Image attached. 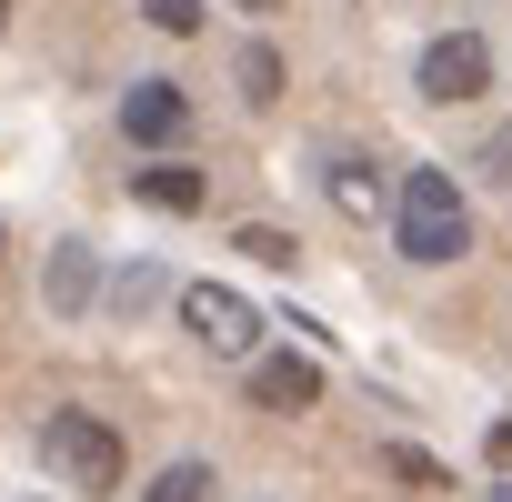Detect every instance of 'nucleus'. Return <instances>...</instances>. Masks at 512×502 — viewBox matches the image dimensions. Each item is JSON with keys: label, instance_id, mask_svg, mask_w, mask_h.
Here are the masks:
<instances>
[{"label": "nucleus", "instance_id": "nucleus-1", "mask_svg": "<svg viewBox=\"0 0 512 502\" xmlns=\"http://www.w3.org/2000/svg\"><path fill=\"white\" fill-rule=\"evenodd\" d=\"M392 231H402V251H412V262H462V251H472V211H462V181H452L442 161L402 171Z\"/></svg>", "mask_w": 512, "mask_h": 502}, {"label": "nucleus", "instance_id": "nucleus-2", "mask_svg": "<svg viewBox=\"0 0 512 502\" xmlns=\"http://www.w3.org/2000/svg\"><path fill=\"white\" fill-rule=\"evenodd\" d=\"M41 462H51L71 492H91V502L121 492V432L91 422V412H51V422H41Z\"/></svg>", "mask_w": 512, "mask_h": 502}, {"label": "nucleus", "instance_id": "nucleus-3", "mask_svg": "<svg viewBox=\"0 0 512 502\" xmlns=\"http://www.w3.org/2000/svg\"><path fill=\"white\" fill-rule=\"evenodd\" d=\"M181 322H191L201 352H251L262 342V312H251L241 292H221V282H181Z\"/></svg>", "mask_w": 512, "mask_h": 502}, {"label": "nucleus", "instance_id": "nucleus-4", "mask_svg": "<svg viewBox=\"0 0 512 502\" xmlns=\"http://www.w3.org/2000/svg\"><path fill=\"white\" fill-rule=\"evenodd\" d=\"M492 81V51H482V31H442L432 51H422V101H472Z\"/></svg>", "mask_w": 512, "mask_h": 502}, {"label": "nucleus", "instance_id": "nucleus-5", "mask_svg": "<svg viewBox=\"0 0 512 502\" xmlns=\"http://www.w3.org/2000/svg\"><path fill=\"white\" fill-rule=\"evenodd\" d=\"M121 131H131L141 151H171V141L191 131V101H181V81H131V91H121Z\"/></svg>", "mask_w": 512, "mask_h": 502}, {"label": "nucleus", "instance_id": "nucleus-6", "mask_svg": "<svg viewBox=\"0 0 512 502\" xmlns=\"http://www.w3.org/2000/svg\"><path fill=\"white\" fill-rule=\"evenodd\" d=\"M41 302H51L61 322H81V312L101 302V251H91V241H51V262H41Z\"/></svg>", "mask_w": 512, "mask_h": 502}, {"label": "nucleus", "instance_id": "nucleus-7", "mask_svg": "<svg viewBox=\"0 0 512 502\" xmlns=\"http://www.w3.org/2000/svg\"><path fill=\"white\" fill-rule=\"evenodd\" d=\"M251 402H262V412H312L322 402V362L312 352H272L262 372H251Z\"/></svg>", "mask_w": 512, "mask_h": 502}, {"label": "nucleus", "instance_id": "nucleus-8", "mask_svg": "<svg viewBox=\"0 0 512 502\" xmlns=\"http://www.w3.org/2000/svg\"><path fill=\"white\" fill-rule=\"evenodd\" d=\"M322 191H332V211H342V221H382V211L402 201V181L382 191V171H372V161H352V151H342V161L322 171Z\"/></svg>", "mask_w": 512, "mask_h": 502}, {"label": "nucleus", "instance_id": "nucleus-9", "mask_svg": "<svg viewBox=\"0 0 512 502\" xmlns=\"http://www.w3.org/2000/svg\"><path fill=\"white\" fill-rule=\"evenodd\" d=\"M131 191H141L151 211H201V171H191V161H151V171H131Z\"/></svg>", "mask_w": 512, "mask_h": 502}, {"label": "nucleus", "instance_id": "nucleus-10", "mask_svg": "<svg viewBox=\"0 0 512 502\" xmlns=\"http://www.w3.org/2000/svg\"><path fill=\"white\" fill-rule=\"evenodd\" d=\"M171 292H181V282H171L161 262H121V272H111V312H121V322H141V312L171 302Z\"/></svg>", "mask_w": 512, "mask_h": 502}, {"label": "nucleus", "instance_id": "nucleus-11", "mask_svg": "<svg viewBox=\"0 0 512 502\" xmlns=\"http://www.w3.org/2000/svg\"><path fill=\"white\" fill-rule=\"evenodd\" d=\"M231 81H241L251 111H272V101H282V51H272V41H251V51L231 61Z\"/></svg>", "mask_w": 512, "mask_h": 502}, {"label": "nucleus", "instance_id": "nucleus-12", "mask_svg": "<svg viewBox=\"0 0 512 502\" xmlns=\"http://www.w3.org/2000/svg\"><path fill=\"white\" fill-rule=\"evenodd\" d=\"M231 251H241V262H262V272H292V262H302V241H292V231H272V221L231 231Z\"/></svg>", "mask_w": 512, "mask_h": 502}, {"label": "nucleus", "instance_id": "nucleus-13", "mask_svg": "<svg viewBox=\"0 0 512 502\" xmlns=\"http://www.w3.org/2000/svg\"><path fill=\"white\" fill-rule=\"evenodd\" d=\"M382 472H392V482H412V492H452V472H442L422 442H382Z\"/></svg>", "mask_w": 512, "mask_h": 502}, {"label": "nucleus", "instance_id": "nucleus-14", "mask_svg": "<svg viewBox=\"0 0 512 502\" xmlns=\"http://www.w3.org/2000/svg\"><path fill=\"white\" fill-rule=\"evenodd\" d=\"M151 502H211V472L201 462H171V472H151Z\"/></svg>", "mask_w": 512, "mask_h": 502}, {"label": "nucleus", "instance_id": "nucleus-15", "mask_svg": "<svg viewBox=\"0 0 512 502\" xmlns=\"http://www.w3.org/2000/svg\"><path fill=\"white\" fill-rule=\"evenodd\" d=\"M141 21H151V31H171V41H181V31H201V0H141Z\"/></svg>", "mask_w": 512, "mask_h": 502}, {"label": "nucleus", "instance_id": "nucleus-16", "mask_svg": "<svg viewBox=\"0 0 512 502\" xmlns=\"http://www.w3.org/2000/svg\"><path fill=\"white\" fill-rule=\"evenodd\" d=\"M482 452H492V472L512 482V422H492V442H482Z\"/></svg>", "mask_w": 512, "mask_h": 502}, {"label": "nucleus", "instance_id": "nucleus-17", "mask_svg": "<svg viewBox=\"0 0 512 502\" xmlns=\"http://www.w3.org/2000/svg\"><path fill=\"white\" fill-rule=\"evenodd\" d=\"M241 11H282V0H241Z\"/></svg>", "mask_w": 512, "mask_h": 502}, {"label": "nucleus", "instance_id": "nucleus-18", "mask_svg": "<svg viewBox=\"0 0 512 502\" xmlns=\"http://www.w3.org/2000/svg\"><path fill=\"white\" fill-rule=\"evenodd\" d=\"M0 21H11V11H0Z\"/></svg>", "mask_w": 512, "mask_h": 502}]
</instances>
